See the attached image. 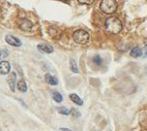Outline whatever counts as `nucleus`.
<instances>
[{"instance_id": "obj_6", "label": "nucleus", "mask_w": 147, "mask_h": 131, "mask_svg": "<svg viewBox=\"0 0 147 131\" xmlns=\"http://www.w3.org/2000/svg\"><path fill=\"white\" fill-rule=\"evenodd\" d=\"M11 71V64L7 61L0 62V74H8Z\"/></svg>"}, {"instance_id": "obj_15", "label": "nucleus", "mask_w": 147, "mask_h": 131, "mask_svg": "<svg viewBox=\"0 0 147 131\" xmlns=\"http://www.w3.org/2000/svg\"><path fill=\"white\" fill-rule=\"evenodd\" d=\"M93 63L96 64V65H98V66L102 65V58H100V56H98V55L94 56V57H93Z\"/></svg>"}, {"instance_id": "obj_18", "label": "nucleus", "mask_w": 147, "mask_h": 131, "mask_svg": "<svg viewBox=\"0 0 147 131\" xmlns=\"http://www.w3.org/2000/svg\"><path fill=\"white\" fill-rule=\"evenodd\" d=\"M71 113L73 114L75 117H80V113L77 110H75V108H73V110H71Z\"/></svg>"}, {"instance_id": "obj_21", "label": "nucleus", "mask_w": 147, "mask_h": 131, "mask_svg": "<svg viewBox=\"0 0 147 131\" xmlns=\"http://www.w3.org/2000/svg\"><path fill=\"white\" fill-rule=\"evenodd\" d=\"M59 1H63V2H66V1H69V0H59Z\"/></svg>"}, {"instance_id": "obj_14", "label": "nucleus", "mask_w": 147, "mask_h": 131, "mask_svg": "<svg viewBox=\"0 0 147 131\" xmlns=\"http://www.w3.org/2000/svg\"><path fill=\"white\" fill-rule=\"evenodd\" d=\"M69 65H71V70L75 74H78L79 72V69H78V66H77V63L75 61V59L71 58V60H69Z\"/></svg>"}, {"instance_id": "obj_11", "label": "nucleus", "mask_w": 147, "mask_h": 131, "mask_svg": "<svg viewBox=\"0 0 147 131\" xmlns=\"http://www.w3.org/2000/svg\"><path fill=\"white\" fill-rule=\"evenodd\" d=\"M69 98H71V101H73L74 103H76L77 105H82V104H83V101H82V99L77 94H75V93H73V94L69 95Z\"/></svg>"}, {"instance_id": "obj_1", "label": "nucleus", "mask_w": 147, "mask_h": 131, "mask_svg": "<svg viewBox=\"0 0 147 131\" xmlns=\"http://www.w3.org/2000/svg\"><path fill=\"white\" fill-rule=\"evenodd\" d=\"M106 31L110 34H117L122 30V23L119 19L115 17H110L106 20L105 23Z\"/></svg>"}, {"instance_id": "obj_20", "label": "nucleus", "mask_w": 147, "mask_h": 131, "mask_svg": "<svg viewBox=\"0 0 147 131\" xmlns=\"http://www.w3.org/2000/svg\"><path fill=\"white\" fill-rule=\"evenodd\" d=\"M60 131H71V130H69L67 128H60Z\"/></svg>"}, {"instance_id": "obj_2", "label": "nucleus", "mask_w": 147, "mask_h": 131, "mask_svg": "<svg viewBox=\"0 0 147 131\" xmlns=\"http://www.w3.org/2000/svg\"><path fill=\"white\" fill-rule=\"evenodd\" d=\"M74 40L77 42V43H79V45H87L90 40V35L89 33L85 30H77V31L74 32Z\"/></svg>"}, {"instance_id": "obj_7", "label": "nucleus", "mask_w": 147, "mask_h": 131, "mask_svg": "<svg viewBox=\"0 0 147 131\" xmlns=\"http://www.w3.org/2000/svg\"><path fill=\"white\" fill-rule=\"evenodd\" d=\"M37 49L42 53H46V54H51L54 51L52 45H48V43H40V45H37Z\"/></svg>"}, {"instance_id": "obj_17", "label": "nucleus", "mask_w": 147, "mask_h": 131, "mask_svg": "<svg viewBox=\"0 0 147 131\" xmlns=\"http://www.w3.org/2000/svg\"><path fill=\"white\" fill-rule=\"evenodd\" d=\"M93 1H94V0H78V2H79L80 4H86V5L92 4Z\"/></svg>"}, {"instance_id": "obj_12", "label": "nucleus", "mask_w": 147, "mask_h": 131, "mask_svg": "<svg viewBox=\"0 0 147 131\" xmlns=\"http://www.w3.org/2000/svg\"><path fill=\"white\" fill-rule=\"evenodd\" d=\"M17 88H18L19 91L23 92V93H25V92L27 91V85L23 80H21V81H19L18 83H17Z\"/></svg>"}, {"instance_id": "obj_19", "label": "nucleus", "mask_w": 147, "mask_h": 131, "mask_svg": "<svg viewBox=\"0 0 147 131\" xmlns=\"http://www.w3.org/2000/svg\"><path fill=\"white\" fill-rule=\"evenodd\" d=\"M142 52H143V57L144 58H146L147 57V45H145L144 47V49H143V50H142Z\"/></svg>"}, {"instance_id": "obj_10", "label": "nucleus", "mask_w": 147, "mask_h": 131, "mask_svg": "<svg viewBox=\"0 0 147 131\" xmlns=\"http://www.w3.org/2000/svg\"><path fill=\"white\" fill-rule=\"evenodd\" d=\"M142 55H143V52H142V50L139 47H135L131 49V56L133 58H139V57H141Z\"/></svg>"}, {"instance_id": "obj_16", "label": "nucleus", "mask_w": 147, "mask_h": 131, "mask_svg": "<svg viewBox=\"0 0 147 131\" xmlns=\"http://www.w3.org/2000/svg\"><path fill=\"white\" fill-rule=\"evenodd\" d=\"M57 110L60 114H62V115H65V116L69 115V113H71V112H69V110H68L67 108H58Z\"/></svg>"}, {"instance_id": "obj_22", "label": "nucleus", "mask_w": 147, "mask_h": 131, "mask_svg": "<svg viewBox=\"0 0 147 131\" xmlns=\"http://www.w3.org/2000/svg\"><path fill=\"white\" fill-rule=\"evenodd\" d=\"M0 56H1V51H0Z\"/></svg>"}, {"instance_id": "obj_5", "label": "nucleus", "mask_w": 147, "mask_h": 131, "mask_svg": "<svg viewBox=\"0 0 147 131\" xmlns=\"http://www.w3.org/2000/svg\"><path fill=\"white\" fill-rule=\"evenodd\" d=\"M5 41L7 42L8 45H13V47H21L22 45L21 40L19 39V38H17V37L13 36V35H6Z\"/></svg>"}, {"instance_id": "obj_13", "label": "nucleus", "mask_w": 147, "mask_h": 131, "mask_svg": "<svg viewBox=\"0 0 147 131\" xmlns=\"http://www.w3.org/2000/svg\"><path fill=\"white\" fill-rule=\"evenodd\" d=\"M52 97H53V99L55 100L56 102H61L63 100V97L62 95L59 93V92H56V91H53L52 92Z\"/></svg>"}, {"instance_id": "obj_8", "label": "nucleus", "mask_w": 147, "mask_h": 131, "mask_svg": "<svg viewBox=\"0 0 147 131\" xmlns=\"http://www.w3.org/2000/svg\"><path fill=\"white\" fill-rule=\"evenodd\" d=\"M16 80H17V74L15 72H11L9 76H8L7 82H8V86L11 88V90L13 92H15V88H16Z\"/></svg>"}, {"instance_id": "obj_3", "label": "nucleus", "mask_w": 147, "mask_h": 131, "mask_svg": "<svg viewBox=\"0 0 147 131\" xmlns=\"http://www.w3.org/2000/svg\"><path fill=\"white\" fill-rule=\"evenodd\" d=\"M100 11L102 13L111 15L114 13L117 9V2L115 0H102L100 2Z\"/></svg>"}, {"instance_id": "obj_4", "label": "nucleus", "mask_w": 147, "mask_h": 131, "mask_svg": "<svg viewBox=\"0 0 147 131\" xmlns=\"http://www.w3.org/2000/svg\"><path fill=\"white\" fill-rule=\"evenodd\" d=\"M19 28L21 29L22 31L29 32L31 31L32 28H33V24L29 21V20H27V19H21L19 21Z\"/></svg>"}, {"instance_id": "obj_9", "label": "nucleus", "mask_w": 147, "mask_h": 131, "mask_svg": "<svg viewBox=\"0 0 147 131\" xmlns=\"http://www.w3.org/2000/svg\"><path fill=\"white\" fill-rule=\"evenodd\" d=\"M45 80L49 85H52V86H56L58 84V80L56 79L55 76H51L50 74H47L45 76Z\"/></svg>"}]
</instances>
